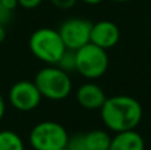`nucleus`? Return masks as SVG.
Listing matches in <instances>:
<instances>
[{
  "label": "nucleus",
  "instance_id": "nucleus-1",
  "mask_svg": "<svg viewBox=\"0 0 151 150\" xmlns=\"http://www.w3.org/2000/svg\"><path fill=\"white\" fill-rule=\"evenodd\" d=\"M99 110L105 126L115 133L135 129L143 117L141 102L137 98L126 94L106 98Z\"/></svg>",
  "mask_w": 151,
  "mask_h": 150
},
{
  "label": "nucleus",
  "instance_id": "nucleus-2",
  "mask_svg": "<svg viewBox=\"0 0 151 150\" xmlns=\"http://www.w3.org/2000/svg\"><path fill=\"white\" fill-rule=\"evenodd\" d=\"M35 84L42 97L50 101L65 100L72 92V80L68 72L57 65H50L40 69L35 77Z\"/></svg>",
  "mask_w": 151,
  "mask_h": 150
},
{
  "label": "nucleus",
  "instance_id": "nucleus-3",
  "mask_svg": "<svg viewBox=\"0 0 151 150\" xmlns=\"http://www.w3.org/2000/svg\"><path fill=\"white\" fill-rule=\"evenodd\" d=\"M28 44L35 57L50 65H56L66 49L58 31L52 28L36 29L29 37Z\"/></svg>",
  "mask_w": 151,
  "mask_h": 150
},
{
  "label": "nucleus",
  "instance_id": "nucleus-4",
  "mask_svg": "<svg viewBox=\"0 0 151 150\" xmlns=\"http://www.w3.org/2000/svg\"><path fill=\"white\" fill-rule=\"evenodd\" d=\"M109 68V56L106 49L88 43L76 50V71L88 80L102 77Z\"/></svg>",
  "mask_w": 151,
  "mask_h": 150
},
{
  "label": "nucleus",
  "instance_id": "nucleus-5",
  "mask_svg": "<svg viewBox=\"0 0 151 150\" xmlns=\"http://www.w3.org/2000/svg\"><path fill=\"white\" fill-rule=\"evenodd\" d=\"M69 134L56 121H41L32 128L29 142L35 150H60L68 145Z\"/></svg>",
  "mask_w": 151,
  "mask_h": 150
},
{
  "label": "nucleus",
  "instance_id": "nucleus-6",
  "mask_svg": "<svg viewBox=\"0 0 151 150\" xmlns=\"http://www.w3.org/2000/svg\"><path fill=\"white\" fill-rule=\"evenodd\" d=\"M91 25H93V23L88 19H66L58 29V33H60L66 49L77 50L81 47L86 45L88 43H90Z\"/></svg>",
  "mask_w": 151,
  "mask_h": 150
},
{
  "label": "nucleus",
  "instance_id": "nucleus-7",
  "mask_svg": "<svg viewBox=\"0 0 151 150\" xmlns=\"http://www.w3.org/2000/svg\"><path fill=\"white\" fill-rule=\"evenodd\" d=\"M9 102L19 112H31L35 110L41 102V93L37 89L33 81L21 80L11 87L8 92Z\"/></svg>",
  "mask_w": 151,
  "mask_h": 150
},
{
  "label": "nucleus",
  "instance_id": "nucleus-8",
  "mask_svg": "<svg viewBox=\"0 0 151 150\" xmlns=\"http://www.w3.org/2000/svg\"><path fill=\"white\" fill-rule=\"evenodd\" d=\"M121 40V31L115 23L110 20L97 21L91 25L90 43L104 49L114 48Z\"/></svg>",
  "mask_w": 151,
  "mask_h": 150
},
{
  "label": "nucleus",
  "instance_id": "nucleus-9",
  "mask_svg": "<svg viewBox=\"0 0 151 150\" xmlns=\"http://www.w3.org/2000/svg\"><path fill=\"white\" fill-rule=\"evenodd\" d=\"M77 102L86 110H98L106 101L104 89L96 82H85L77 89L76 93Z\"/></svg>",
  "mask_w": 151,
  "mask_h": 150
},
{
  "label": "nucleus",
  "instance_id": "nucleus-10",
  "mask_svg": "<svg viewBox=\"0 0 151 150\" xmlns=\"http://www.w3.org/2000/svg\"><path fill=\"white\" fill-rule=\"evenodd\" d=\"M109 150H145V140L134 129L119 132L111 137Z\"/></svg>",
  "mask_w": 151,
  "mask_h": 150
},
{
  "label": "nucleus",
  "instance_id": "nucleus-11",
  "mask_svg": "<svg viewBox=\"0 0 151 150\" xmlns=\"http://www.w3.org/2000/svg\"><path fill=\"white\" fill-rule=\"evenodd\" d=\"M85 141L89 150H109L111 137L105 130L94 129L85 133Z\"/></svg>",
  "mask_w": 151,
  "mask_h": 150
},
{
  "label": "nucleus",
  "instance_id": "nucleus-12",
  "mask_svg": "<svg viewBox=\"0 0 151 150\" xmlns=\"http://www.w3.org/2000/svg\"><path fill=\"white\" fill-rule=\"evenodd\" d=\"M0 150H25V146L16 132L0 130Z\"/></svg>",
  "mask_w": 151,
  "mask_h": 150
},
{
  "label": "nucleus",
  "instance_id": "nucleus-13",
  "mask_svg": "<svg viewBox=\"0 0 151 150\" xmlns=\"http://www.w3.org/2000/svg\"><path fill=\"white\" fill-rule=\"evenodd\" d=\"M56 65L58 68H61L65 72H72L76 71V50L73 49H65V52L61 55V57L58 58Z\"/></svg>",
  "mask_w": 151,
  "mask_h": 150
},
{
  "label": "nucleus",
  "instance_id": "nucleus-14",
  "mask_svg": "<svg viewBox=\"0 0 151 150\" xmlns=\"http://www.w3.org/2000/svg\"><path fill=\"white\" fill-rule=\"evenodd\" d=\"M66 146L70 150H89L85 141V134H82V133H78V134L69 137Z\"/></svg>",
  "mask_w": 151,
  "mask_h": 150
},
{
  "label": "nucleus",
  "instance_id": "nucleus-15",
  "mask_svg": "<svg viewBox=\"0 0 151 150\" xmlns=\"http://www.w3.org/2000/svg\"><path fill=\"white\" fill-rule=\"evenodd\" d=\"M12 13L13 11L5 8L3 4H0V25H7L11 20H12Z\"/></svg>",
  "mask_w": 151,
  "mask_h": 150
},
{
  "label": "nucleus",
  "instance_id": "nucleus-16",
  "mask_svg": "<svg viewBox=\"0 0 151 150\" xmlns=\"http://www.w3.org/2000/svg\"><path fill=\"white\" fill-rule=\"evenodd\" d=\"M49 1L60 9H70L76 5L77 0H49Z\"/></svg>",
  "mask_w": 151,
  "mask_h": 150
},
{
  "label": "nucleus",
  "instance_id": "nucleus-17",
  "mask_svg": "<svg viewBox=\"0 0 151 150\" xmlns=\"http://www.w3.org/2000/svg\"><path fill=\"white\" fill-rule=\"evenodd\" d=\"M19 5L25 9H33V8H37L40 4L42 3V0H17Z\"/></svg>",
  "mask_w": 151,
  "mask_h": 150
},
{
  "label": "nucleus",
  "instance_id": "nucleus-18",
  "mask_svg": "<svg viewBox=\"0 0 151 150\" xmlns=\"http://www.w3.org/2000/svg\"><path fill=\"white\" fill-rule=\"evenodd\" d=\"M0 4H3L5 8H8L11 11H15L19 5V1L17 0H0Z\"/></svg>",
  "mask_w": 151,
  "mask_h": 150
},
{
  "label": "nucleus",
  "instance_id": "nucleus-19",
  "mask_svg": "<svg viewBox=\"0 0 151 150\" xmlns=\"http://www.w3.org/2000/svg\"><path fill=\"white\" fill-rule=\"evenodd\" d=\"M4 113H5V100L3 97V94L0 93V121L4 117Z\"/></svg>",
  "mask_w": 151,
  "mask_h": 150
},
{
  "label": "nucleus",
  "instance_id": "nucleus-20",
  "mask_svg": "<svg viewBox=\"0 0 151 150\" xmlns=\"http://www.w3.org/2000/svg\"><path fill=\"white\" fill-rule=\"evenodd\" d=\"M5 36H7V32H5V27L0 25V44L5 40Z\"/></svg>",
  "mask_w": 151,
  "mask_h": 150
},
{
  "label": "nucleus",
  "instance_id": "nucleus-21",
  "mask_svg": "<svg viewBox=\"0 0 151 150\" xmlns=\"http://www.w3.org/2000/svg\"><path fill=\"white\" fill-rule=\"evenodd\" d=\"M81 1H83L85 4H89V5H97L99 3H102L104 0H81Z\"/></svg>",
  "mask_w": 151,
  "mask_h": 150
},
{
  "label": "nucleus",
  "instance_id": "nucleus-22",
  "mask_svg": "<svg viewBox=\"0 0 151 150\" xmlns=\"http://www.w3.org/2000/svg\"><path fill=\"white\" fill-rule=\"evenodd\" d=\"M113 1H117V3H126V1H130V0H113Z\"/></svg>",
  "mask_w": 151,
  "mask_h": 150
},
{
  "label": "nucleus",
  "instance_id": "nucleus-23",
  "mask_svg": "<svg viewBox=\"0 0 151 150\" xmlns=\"http://www.w3.org/2000/svg\"><path fill=\"white\" fill-rule=\"evenodd\" d=\"M60 150H70V149H69L68 146H65V148H63V149H60Z\"/></svg>",
  "mask_w": 151,
  "mask_h": 150
}]
</instances>
